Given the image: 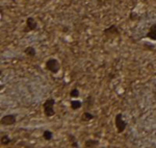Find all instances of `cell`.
<instances>
[{"label":"cell","mask_w":156,"mask_h":148,"mask_svg":"<svg viewBox=\"0 0 156 148\" xmlns=\"http://www.w3.org/2000/svg\"><path fill=\"white\" fill-rule=\"evenodd\" d=\"M71 147H73V148H78V147H79V144H78V142H77V141L72 142V143H71Z\"/></svg>","instance_id":"18"},{"label":"cell","mask_w":156,"mask_h":148,"mask_svg":"<svg viewBox=\"0 0 156 148\" xmlns=\"http://www.w3.org/2000/svg\"><path fill=\"white\" fill-rule=\"evenodd\" d=\"M45 68H46L47 71H49L52 74H57L60 70V64L56 58H50L45 63Z\"/></svg>","instance_id":"2"},{"label":"cell","mask_w":156,"mask_h":148,"mask_svg":"<svg viewBox=\"0 0 156 148\" xmlns=\"http://www.w3.org/2000/svg\"><path fill=\"white\" fill-rule=\"evenodd\" d=\"M70 105L73 110H79V108L83 105V103H82V101H80V100L75 99V100H71Z\"/></svg>","instance_id":"12"},{"label":"cell","mask_w":156,"mask_h":148,"mask_svg":"<svg viewBox=\"0 0 156 148\" xmlns=\"http://www.w3.org/2000/svg\"><path fill=\"white\" fill-rule=\"evenodd\" d=\"M55 100L53 98H48L46 101L43 103V110H44V115L47 118H51L55 115L54 110Z\"/></svg>","instance_id":"1"},{"label":"cell","mask_w":156,"mask_h":148,"mask_svg":"<svg viewBox=\"0 0 156 148\" xmlns=\"http://www.w3.org/2000/svg\"><path fill=\"white\" fill-rule=\"evenodd\" d=\"M114 125H116V131L119 134L125 131L126 127H127V122L124 120L122 113H119L116 115V117H114Z\"/></svg>","instance_id":"3"},{"label":"cell","mask_w":156,"mask_h":148,"mask_svg":"<svg viewBox=\"0 0 156 148\" xmlns=\"http://www.w3.org/2000/svg\"><path fill=\"white\" fill-rule=\"evenodd\" d=\"M94 118H95V116L93 115L92 113H90V110H84L83 113H82L80 120H81L82 122H88V121H92Z\"/></svg>","instance_id":"10"},{"label":"cell","mask_w":156,"mask_h":148,"mask_svg":"<svg viewBox=\"0 0 156 148\" xmlns=\"http://www.w3.org/2000/svg\"><path fill=\"white\" fill-rule=\"evenodd\" d=\"M24 53L27 55V56H29V58H35V55H37V50H35V47L28 46L24 49Z\"/></svg>","instance_id":"11"},{"label":"cell","mask_w":156,"mask_h":148,"mask_svg":"<svg viewBox=\"0 0 156 148\" xmlns=\"http://www.w3.org/2000/svg\"><path fill=\"white\" fill-rule=\"evenodd\" d=\"M79 94H80L79 90H78L77 88H74L70 91L69 95H70V97H72V98H77V97H79Z\"/></svg>","instance_id":"15"},{"label":"cell","mask_w":156,"mask_h":148,"mask_svg":"<svg viewBox=\"0 0 156 148\" xmlns=\"http://www.w3.org/2000/svg\"><path fill=\"white\" fill-rule=\"evenodd\" d=\"M94 104H95V98H94V96H93V95H88V97H86V99L84 100V103H83L86 110H91V108L94 106Z\"/></svg>","instance_id":"8"},{"label":"cell","mask_w":156,"mask_h":148,"mask_svg":"<svg viewBox=\"0 0 156 148\" xmlns=\"http://www.w3.org/2000/svg\"><path fill=\"white\" fill-rule=\"evenodd\" d=\"M129 19L131 21H136L139 19V15L137 13H135V12H131V13L129 14Z\"/></svg>","instance_id":"16"},{"label":"cell","mask_w":156,"mask_h":148,"mask_svg":"<svg viewBox=\"0 0 156 148\" xmlns=\"http://www.w3.org/2000/svg\"><path fill=\"white\" fill-rule=\"evenodd\" d=\"M68 30H69V27L68 26H64V27H63V31H64V32H67Z\"/></svg>","instance_id":"20"},{"label":"cell","mask_w":156,"mask_h":148,"mask_svg":"<svg viewBox=\"0 0 156 148\" xmlns=\"http://www.w3.org/2000/svg\"><path fill=\"white\" fill-rule=\"evenodd\" d=\"M68 139H69V141H70L71 143H72V142L76 141V138H75V136L72 135V134H69V135H68Z\"/></svg>","instance_id":"17"},{"label":"cell","mask_w":156,"mask_h":148,"mask_svg":"<svg viewBox=\"0 0 156 148\" xmlns=\"http://www.w3.org/2000/svg\"><path fill=\"white\" fill-rule=\"evenodd\" d=\"M9 143H12V139L9 137V135L7 134H2V136H1V145H9Z\"/></svg>","instance_id":"13"},{"label":"cell","mask_w":156,"mask_h":148,"mask_svg":"<svg viewBox=\"0 0 156 148\" xmlns=\"http://www.w3.org/2000/svg\"><path fill=\"white\" fill-rule=\"evenodd\" d=\"M146 38L150 39L152 41H156V23H154L150 26L149 31L146 35Z\"/></svg>","instance_id":"7"},{"label":"cell","mask_w":156,"mask_h":148,"mask_svg":"<svg viewBox=\"0 0 156 148\" xmlns=\"http://www.w3.org/2000/svg\"><path fill=\"white\" fill-rule=\"evenodd\" d=\"M144 1H148V0H144Z\"/></svg>","instance_id":"21"},{"label":"cell","mask_w":156,"mask_h":148,"mask_svg":"<svg viewBox=\"0 0 156 148\" xmlns=\"http://www.w3.org/2000/svg\"><path fill=\"white\" fill-rule=\"evenodd\" d=\"M37 27V22L33 17H28L26 19V23H25V27L23 28V32H30V31L35 30Z\"/></svg>","instance_id":"4"},{"label":"cell","mask_w":156,"mask_h":148,"mask_svg":"<svg viewBox=\"0 0 156 148\" xmlns=\"http://www.w3.org/2000/svg\"><path fill=\"white\" fill-rule=\"evenodd\" d=\"M120 29L118 28V26L114 24L112 25H109L108 27H106L105 29L103 30V35H105V37H109V35H120Z\"/></svg>","instance_id":"6"},{"label":"cell","mask_w":156,"mask_h":148,"mask_svg":"<svg viewBox=\"0 0 156 148\" xmlns=\"http://www.w3.org/2000/svg\"><path fill=\"white\" fill-rule=\"evenodd\" d=\"M99 146V140L96 139H88L84 142V147L86 148H95Z\"/></svg>","instance_id":"9"},{"label":"cell","mask_w":156,"mask_h":148,"mask_svg":"<svg viewBox=\"0 0 156 148\" xmlns=\"http://www.w3.org/2000/svg\"><path fill=\"white\" fill-rule=\"evenodd\" d=\"M43 138H44V140H46V141H51L53 138V133L51 131H45L44 133H43Z\"/></svg>","instance_id":"14"},{"label":"cell","mask_w":156,"mask_h":148,"mask_svg":"<svg viewBox=\"0 0 156 148\" xmlns=\"http://www.w3.org/2000/svg\"><path fill=\"white\" fill-rule=\"evenodd\" d=\"M144 46H145V48H147L148 50H152V49H154V45H148L147 43L144 44Z\"/></svg>","instance_id":"19"},{"label":"cell","mask_w":156,"mask_h":148,"mask_svg":"<svg viewBox=\"0 0 156 148\" xmlns=\"http://www.w3.org/2000/svg\"><path fill=\"white\" fill-rule=\"evenodd\" d=\"M17 122V116L15 114H9V115H4L1 120H0V123L2 126H11Z\"/></svg>","instance_id":"5"}]
</instances>
